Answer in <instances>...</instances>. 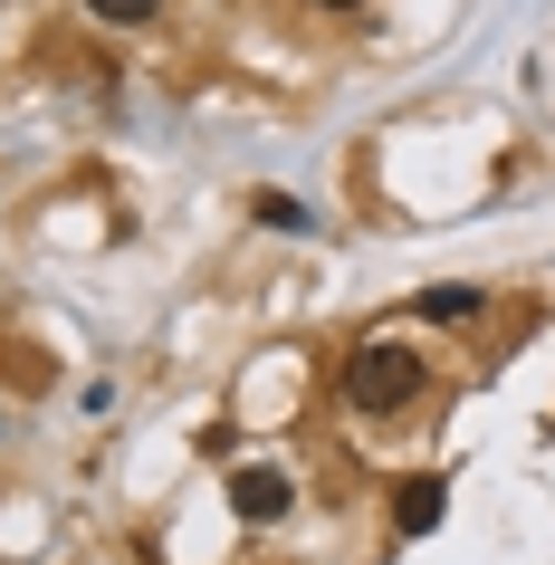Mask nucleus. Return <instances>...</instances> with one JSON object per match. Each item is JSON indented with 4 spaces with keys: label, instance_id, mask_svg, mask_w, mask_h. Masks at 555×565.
<instances>
[{
    "label": "nucleus",
    "instance_id": "obj_1",
    "mask_svg": "<svg viewBox=\"0 0 555 565\" xmlns=\"http://www.w3.org/2000/svg\"><path fill=\"white\" fill-rule=\"evenodd\" d=\"M412 393H421V355H412V345H354V364H345V403L354 413H403Z\"/></svg>",
    "mask_w": 555,
    "mask_h": 565
},
{
    "label": "nucleus",
    "instance_id": "obj_2",
    "mask_svg": "<svg viewBox=\"0 0 555 565\" xmlns=\"http://www.w3.org/2000/svg\"><path fill=\"white\" fill-rule=\"evenodd\" d=\"M231 508L249 518V527H278L297 508V489H288V470H268V460H249V470H231Z\"/></svg>",
    "mask_w": 555,
    "mask_h": 565
},
{
    "label": "nucleus",
    "instance_id": "obj_3",
    "mask_svg": "<svg viewBox=\"0 0 555 565\" xmlns=\"http://www.w3.org/2000/svg\"><path fill=\"white\" fill-rule=\"evenodd\" d=\"M440 518H450V489H440V479H403V489H393V527L403 536H431Z\"/></svg>",
    "mask_w": 555,
    "mask_h": 565
},
{
    "label": "nucleus",
    "instance_id": "obj_4",
    "mask_svg": "<svg viewBox=\"0 0 555 565\" xmlns=\"http://www.w3.org/2000/svg\"><path fill=\"white\" fill-rule=\"evenodd\" d=\"M479 288H460V278H440V288H421V298H412V317H421V327H460V317H479Z\"/></svg>",
    "mask_w": 555,
    "mask_h": 565
},
{
    "label": "nucleus",
    "instance_id": "obj_5",
    "mask_svg": "<svg viewBox=\"0 0 555 565\" xmlns=\"http://www.w3.org/2000/svg\"><path fill=\"white\" fill-rule=\"evenodd\" d=\"M87 20H106V30H153L163 0H87Z\"/></svg>",
    "mask_w": 555,
    "mask_h": 565
},
{
    "label": "nucleus",
    "instance_id": "obj_6",
    "mask_svg": "<svg viewBox=\"0 0 555 565\" xmlns=\"http://www.w3.org/2000/svg\"><path fill=\"white\" fill-rule=\"evenodd\" d=\"M259 221H268V231H317V221H307L288 192H259Z\"/></svg>",
    "mask_w": 555,
    "mask_h": 565
},
{
    "label": "nucleus",
    "instance_id": "obj_7",
    "mask_svg": "<svg viewBox=\"0 0 555 565\" xmlns=\"http://www.w3.org/2000/svg\"><path fill=\"white\" fill-rule=\"evenodd\" d=\"M317 10H364V0H317Z\"/></svg>",
    "mask_w": 555,
    "mask_h": 565
}]
</instances>
